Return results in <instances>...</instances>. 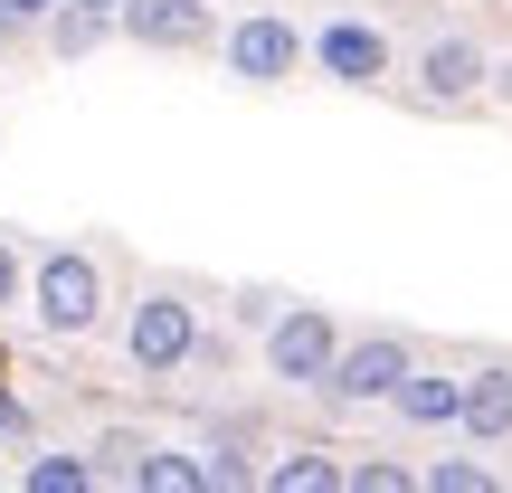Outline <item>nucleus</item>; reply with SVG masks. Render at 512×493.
I'll return each mask as SVG.
<instances>
[{
  "mask_svg": "<svg viewBox=\"0 0 512 493\" xmlns=\"http://www.w3.org/2000/svg\"><path fill=\"white\" fill-rule=\"evenodd\" d=\"M29 313L48 332H95V313H105V266H95L86 247H57V256H38L29 266Z\"/></svg>",
  "mask_w": 512,
  "mask_h": 493,
  "instance_id": "1",
  "label": "nucleus"
},
{
  "mask_svg": "<svg viewBox=\"0 0 512 493\" xmlns=\"http://www.w3.org/2000/svg\"><path fill=\"white\" fill-rule=\"evenodd\" d=\"M124 351H133V370H143V380L190 370V361H200V313H190L181 294H143V304H133V323H124Z\"/></svg>",
  "mask_w": 512,
  "mask_h": 493,
  "instance_id": "2",
  "label": "nucleus"
},
{
  "mask_svg": "<svg viewBox=\"0 0 512 493\" xmlns=\"http://www.w3.org/2000/svg\"><path fill=\"white\" fill-rule=\"evenodd\" d=\"M332 361H342V332H332L323 304H294V313H275V323H266V370H275V380L323 389Z\"/></svg>",
  "mask_w": 512,
  "mask_h": 493,
  "instance_id": "3",
  "label": "nucleus"
},
{
  "mask_svg": "<svg viewBox=\"0 0 512 493\" xmlns=\"http://www.w3.org/2000/svg\"><path fill=\"white\" fill-rule=\"evenodd\" d=\"M408 342L399 332H370V342H342V361H332V380H323V399H342V408H370V399H399V380H408Z\"/></svg>",
  "mask_w": 512,
  "mask_h": 493,
  "instance_id": "4",
  "label": "nucleus"
},
{
  "mask_svg": "<svg viewBox=\"0 0 512 493\" xmlns=\"http://www.w3.org/2000/svg\"><path fill=\"white\" fill-rule=\"evenodd\" d=\"M304 48H313V38L294 29V19H275V10H247L238 29H228V76H238V86H285Z\"/></svg>",
  "mask_w": 512,
  "mask_h": 493,
  "instance_id": "5",
  "label": "nucleus"
},
{
  "mask_svg": "<svg viewBox=\"0 0 512 493\" xmlns=\"http://www.w3.org/2000/svg\"><path fill=\"white\" fill-rule=\"evenodd\" d=\"M105 475L143 484V493H209V456H190V446H152V437H114L105 446Z\"/></svg>",
  "mask_w": 512,
  "mask_h": 493,
  "instance_id": "6",
  "label": "nucleus"
},
{
  "mask_svg": "<svg viewBox=\"0 0 512 493\" xmlns=\"http://www.w3.org/2000/svg\"><path fill=\"white\" fill-rule=\"evenodd\" d=\"M494 86V57L475 48V38H437V48H418V95L427 105H465V95Z\"/></svg>",
  "mask_w": 512,
  "mask_h": 493,
  "instance_id": "7",
  "label": "nucleus"
},
{
  "mask_svg": "<svg viewBox=\"0 0 512 493\" xmlns=\"http://www.w3.org/2000/svg\"><path fill=\"white\" fill-rule=\"evenodd\" d=\"M313 57H323L332 86H380L389 76V38L370 29V19H332V29L313 38Z\"/></svg>",
  "mask_w": 512,
  "mask_h": 493,
  "instance_id": "8",
  "label": "nucleus"
},
{
  "mask_svg": "<svg viewBox=\"0 0 512 493\" xmlns=\"http://www.w3.org/2000/svg\"><path fill=\"white\" fill-rule=\"evenodd\" d=\"M114 29L143 48H209V0H124Z\"/></svg>",
  "mask_w": 512,
  "mask_h": 493,
  "instance_id": "9",
  "label": "nucleus"
},
{
  "mask_svg": "<svg viewBox=\"0 0 512 493\" xmlns=\"http://www.w3.org/2000/svg\"><path fill=\"white\" fill-rule=\"evenodd\" d=\"M389 408H399L408 427H465V380H446V370H408Z\"/></svg>",
  "mask_w": 512,
  "mask_h": 493,
  "instance_id": "10",
  "label": "nucleus"
},
{
  "mask_svg": "<svg viewBox=\"0 0 512 493\" xmlns=\"http://www.w3.org/2000/svg\"><path fill=\"white\" fill-rule=\"evenodd\" d=\"M256 484H266V493H342V484H351V465L332 456V446H285V456H275Z\"/></svg>",
  "mask_w": 512,
  "mask_h": 493,
  "instance_id": "11",
  "label": "nucleus"
},
{
  "mask_svg": "<svg viewBox=\"0 0 512 493\" xmlns=\"http://www.w3.org/2000/svg\"><path fill=\"white\" fill-rule=\"evenodd\" d=\"M465 437H512V370H465Z\"/></svg>",
  "mask_w": 512,
  "mask_h": 493,
  "instance_id": "12",
  "label": "nucleus"
},
{
  "mask_svg": "<svg viewBox=\"0 0 512 493\" xmlns=\"http://www.w3.org/2000/svg\"><path fill=\"white\" fill-rule=\"evenodd\" d=\"M95 475H105V465L67 456V446H57V456H29V465H19V484H29V493H86Z\"/></svg>",
  "mask_w": 512,
  "mask_h": 493,
  "instance_id": "13",
  "label": "nucleus"
},
{
  "mask_svg": "<svg viewBox=\"0 0 512 493\" xmlns=\"http://www.w3.org/2000/svg\"><path fill=\"white\" fill-rule=\"evenodd\" d=\"M418 484H437V493H484V484H494V475H484V465L475 456H437V465H427V475Z\"/></svg>",
  "mask_w": 512,
  "mask_h": 493,
  "instance_id": "14",
  "label": "nucleus"
},
{
  "mask_svg": "<svg viewBox=\"0 0 512 493\" xmlns=\"http://www.w3.org/2000/svg\"><path fill=\"white\" fill-rule=\"evenodd\" d=\"M399 484H418V475L389 465V456H361V465H351V493H399Z\"/></svg>",
  "mask_w": 512,
  "mask_h": 493,
  "instance_id": "15",
  "label": "nucleus"
},
{
  "mask_svg": "<svg viewBox=\"0 0 512 493\" xmlns=\"http://www.w3.org/2000/svg\"><path fill=\"white\" fill-rule=\"evenodd\" d=\"M0 304H29V256L0 238Z\"/></svg>",
  "mask_w": 512,
  "mask_h": 493,
  "instance_id": "16",
  "label": "nucleus"
},
{
  "mask_svg": "<svg viewBox=\"0 0 512 493\" xmlns=\"http://www.w3.org/2000/svg\"><path fill=\"white\" fill-rule=\"evenodd\" d=\"M19 427H29V408H19L10 389H0V437H19Z\"/></svg>",
  "mask_w": 512,
  "mask_h": 493,
  "instance_id": "17",
  "label": "nucleus"
},
{
  "mask_svg": "<svg viewBox=\"0 0 512 493\" xmlns=\"http://www.w3.org/2000/svg\"><path fill=\"white\" fill-rule=\"evenodd\" d=\"M10 10H19V19H57L67 0H10Z\"/></svg>",
  "mask_w": 512,
  "mask_h": 493,
  "instance_id": "18",
  "label": "nucleus"
},
{
  "mask_svg": "<svg viewBox=\"0 0 512 493\" xmlns=\"http://www.w3.org/2000/svg\"><path fill=\"white\" fill-rule=\"evenodd\" d=\"M10 29H29V19H19V10H10V0H0V38H10Z\"/></svg>",
  "mask_w": 512,
  "mask_h": 493,
  "instance_id": "19",
  "label": "nucleus"
},
{
  "mask_svg": "<svg viewBox=\"0 0 512 493\" xmlns=\"http://www.w3.org/2000/svg\"><path fill=\"white\" fill-rule=\"evenodd\" d=\"M76 10H105V19H124V0H76Z\"/></svg>",
  "mask_w": 512,
  "mask_h": 493,
  "instance_id": "20",
  "label": "nucleus"
},
{
  "mask_svg": "<svg viewBox=\"0 0 512 493\" xmlns=\"http://www.w3.org/2000/svg\"><path fill=\"white\" fill-rule=\"evenodd\" d=\"M494 95H503V105H512V67H494Z\"/></svg>",
  "mask_w": 512,
  "mask_h": 493,
  "instance_id": "21",
  "label": "nucleus"
}]
</instances>
